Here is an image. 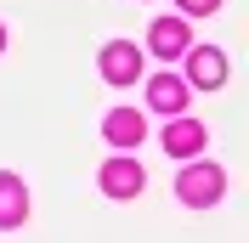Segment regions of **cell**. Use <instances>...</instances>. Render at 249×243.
<instances>
[{"mask_svg":"<svg viewBox=\"0 0 249 243\" xmlns=\"http://www.w3.org/2000/svg\"><path fill=\"white\" fill-rule=\"evenodd\" d=\"M187 57V79H193V85H198V91H221V85H227V57H221L215 46H187L181 51Z\"/></svg>","mask_w":249,"mask_h":243,"instance_id":"3","label":"cell"},{"mask_svg":"<svg viewBox=\"0 0 249 243\" xmlns=\"http://www.w3.org/2000/svg\"><path fill=\"white\" fill-rule=\"evenodd\" d=\"M102 136H108L113 147H136V141L147 136V119H142L136 107H113L108 119H102Z\"/></svg>","mask_w":249,"mask_h":243,"instance_id":"8","label":"cell"},{"mask_svg":"<svg viewBox=\"0 0 249 243\" xmlns=\"http://www.w3.org/2000/svg\"><path fill=\"white\" fill-rule=\"evenodd\" d=\"M96 181H102V192H108V198H136V192H142V164L130 158V153H113Z\"/></svg>","mask_w":249,"mask_h":243,"instance_id":"4","label":"cell"},{"mask_svg":"<svg viewBox=\"0 0 249 243\" xmlns=\"http://www.w3.org/2000/svg\"><path fill=\"white\" fill-rule=\"evenodd\" d=\"M204 124L187 119V113H176L170 124H164V153H176V158H193V153H204Z\"/></svg>","mask_w":249,"mask_h":243,"instance_id":"7","label":"cell"},{"mask_svg":"<svg viewBox=\"0 0 249 243\" xmlns=\"http://www.w3.org/2000/svg\"><path fill=\"white\" fill-rule=\"evenodd\" d=\"M147 107H159V113L176 119V113L187 107V85L176 74H153V79H147Z\"/></svg>","mask_w":249,"mask_h":243,"instance_id":"9","label":"cell"},{"mask_svg":"<svg viewBox=\"0 0 249 243\" xmlns=\"http://www.w3.org/2000/svg\"><path fill=\"white\" fill-rule=\"evenodd\" d=\"M176 192H181V204H193V209H210V204H221V192H227V175H221V164H187L181 175H176Z\"/></svg>","mask_w":249,"mask_h":243,"instance_id":"1","label":"cell"},{"mask_svg":"<svg viewBox=\"0 0 249 243\" xmlns=\"http://www.w3.org/2000/svg\"><path fill=\"white\" fill-rule=\"evenodd\" d=\"M147 51L159 62H170L187 51V17H153V29H147Z\"/></svg>","mask_w":249,"mask_h":243,"instance_id":"5","label":"cell"},{"mask_svg":"<svg viewBox=\"0 0 249 243\" xmlns=\"http://www.w3.org/2000/svg\"><path fill=\"white\" fill-rule=\"evenodd\" d=\"M29 221V187H23V175H12V170H0V232H12Z\"/></svg>","mask_w":249,"mask_h":243,"instance_id":"6","label":"cell"},{"mask_svg":"<svg viewBox=\"0 0 249 243\" xmlns=\"http://www.w3.org/2000/svg\"><path fill=\"white\" fill-rule=\"evenodd\" d=\"M0 51H6V29H0Z\"/></svg>","mask_w":249,"mask_h":243,"instance_id":"11","label":"cell"},{"mask_svg":"<svg viewBox=\"0 0 249 243\" xmlns=\"http://www.w3.org/2000/svg\"><path fill=\"white\" fill-rule=\"evenodd\" d=\"M96 62H102V79H108V85H130V79H142V51L130 46V40H108Z\"/></svg>","mask_w":249,"mask_h":243,"instance_id":"2","label":"cell"},{"mask_svg":"<svg viewBox=\"0 0 249 243\" xmlns=\"http://www.w3.org/2000/svg\"><path fill=\"white\" fill-rule=\"evenodd\" d=\"M176 6H181L187 17H210V12H215V6H221V0H176Z\"/></svg>","mask_w":249,"mask_h":243,"instance_id":"10","label":"cell"}]
</instances>
